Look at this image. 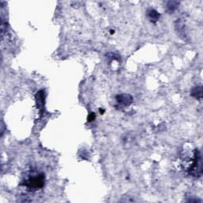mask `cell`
I'll list each match as a JSON object with an SVG mask.
<instances>
[{"label":"cell","instance_id":"6da1fadb","mask_svg":"<svg viewBox=\"0 0 203 203\" xmlns=\"http://www.w3.org/2000/svg\"><path fill=\"white\" fill-rule=\"evenodd\" d=\"M44 184V176L42 174L36 175L28 178L24 183V185L28 188L30 189H39L43 187Z\"/></svg>","mask_w":203,"mask_h":203},{"label":"cell","instance_id":"7a4b0ae2","mask_svg":"<svg viewBox=\"0 0 203 203\" xmlns=\"http://www.w3.org/2000/svg\"><path fill=\"white\" fill-rule=\"evenodd\" d=\"M116 100L119 104H121L123 106H129L133 103V97L130 95L127 94H121L116 96Z\"/></svg>","mask_w":203,"mask_h":203},{"label":"cell","instance_id":"3957f363","mask_svg":"<svg viewBox=\"0 0 203 203\" xmlns=\"http://www.w3.org/2000/svg\"><path fill=\"white\" fill-rule=\"evenodd\" d=\"M147 13H148L147 15H148V19H150L152 22H156L159 20V16H160V15H159V14L158 13L156 10H154V9L148 10Z\"/></svg>","mask_w":203,"mask_h":203},{"label":"cell","instance_id":"277c9868","mask_svg":"<svg viewBox=\"0 0 203 203\" xmlns=\"http://www.w3.org/2000/svg\"><path fill=\"white\" fill-rule=\"evenodd\" d=\"M191 96L196 98L197 99H201L202 98V88L201 87H197L193 88L191 91Z\"/></svg>","mask_w":203,"mask_h":203},{"label":"cell","instance_id":"5b68a950","mask_svg":"<svg viewBox=\"0 0 203 203\" xmlns=\"http://www.w3.org/2000/svg\"><path fill=\"white\" fill-rule=\"evenodd\" d=\"M178 3L176 2H170L167 4V8L170 11H174L176 9V6H177Z\"/></svg>","mask_w":203,"mask_h":203},{"label":"cell","instance_id":"8992f818","mask_svg":"<svg viewBox=\"0 0 203 203\" xmlns=\"http://www.w3.org/2000/svg\"><path fill=\"white\" fill-rule=\"evenodd\" d=\"M95 118V115L94 113H91V114H90V116L88 117V121H92Z\"/></svg>","mask_w":203,"mask_h":203}]
</instances>
